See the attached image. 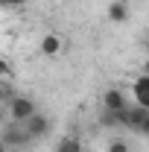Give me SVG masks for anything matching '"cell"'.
<instances>
[{
  "mask_svg": "<svg viewBox=\"0 0 149 152\" xmlns=\"http://www.w3.org/2000/svg\"><path fill=\"white\" fill-rule=\"evenodd\" d=\"M6 6H26V3H38V0H0Z\"/></svg>",
  "mask_w": 149,
  "mask_h": 152,
  "instance_id": "13",
  "label": "cell"
},
{
  "mask_svg": "<svg viewBox=\"0 0 149 152\" xmlns=\"http://www.w3.org/2000/svg\"><path fill=\"white\" fill-rule=\"evenodd\" d=\"M15 94H18V91H15V85H12V79H0V102L6 105V102H9V99H12Z\"/></svg>",
  "mask_w": 149,
  "mask_h": 152,
  "instance_id": "11",
  "label": "cell"
},
{
  "mask_svg": "<svg viewBox=\"0 0 149 152\" xmlns=\"http://www.w3.org/2000/svg\"><path fill=\"white\" fill-rule=\"evenodd\" d=\"M134 105H146L149 108V76H137L131 82V96H129Z\"/></svg>",
  "mask_w": 149,
  "mask_h": 152,
  "instance_id": "6",
  "label": "cell"
},
{
  "mask_svg": "<svg viewBox=\"0 0 149 152\" xmlns=\"http://www.w3.org/2000/svg\"><path fill=\"white\" fill-rule=\"evenodd\" d=\"M12 73H15L12 61H9L6 56H0V79H12Z\"/></svg>",
  "mask_w": 149,
  "mask_h": 152,
  "instance_id": "12",
  "label": "cell"
},
{
  "mask_svg": "<svg viewBox=\"0 0 149 152\" xmlns=\"http://www.w3.org/2000/svg\"><path fill=\"white\" fill-rule=\"evenodd\" d=\"M129 18H131L129 0H111V3H108V20H111V23H126Z\"/></svg>",
  "mask_w": 149,
  "mask_h": 152,
  "instance_id": "7",
  "label": "cell"
},
{
  "mask_svg": "<svg viewBox=\"0 0 149 152\" xmlns=\"http://www.w3.org/2000/svg\"><path fill=\"white\" fill-rule=\"evenodd\" d=\"M23 129H26V134H29V140L35 143V140H44L47 134L53 132V117L44 111H35L26 123H23Z\"/></svg>",
  "mask_w": 149,
  "mask_h": 152,
  "instance_id": "4",
  "label": "cell"
},
{
  "mask_svg": "<svg viewBox=\"0 0 149 152\" xmlns=\"http://www.w3.org/2000/svg\"><path fill=\"white\" fill-rule=\"evenodd\" d=\"M56 152H85V143H82L76 134H64L56 143Z\"/></svg>",
  "mask_w": 149,
  "mask_h": 152,
  "instance_id": "9",
  "label": "cell"
},
{
  "mask_svg": "<svg viewBox=\"0 0 149 152\" xmlns=\"http://www.w3.org/2000/svg\"><path fill=\"white\" fill-rule=\"evenodd\" d=\"M0 152H9V149H6V146H3V143H0Z\"/></svg>",
  "mask_w": 149,
  "mask_h": 152,
  "instance_id": "15",
  "label": "cell"
},
{
  "mask_svg": "<svg viewBox=\"0 0 149 152\" xmlns=\"http://www.w3.org/2000/svg\"><path fill=\"white\" fill-rule=\"evenodd\" d=\"M38 50H41V56L47 58H56L58 53H61V38L56 35V32H47V35L38 41Z\"/></svg>",
  "mask_w": 149,
  "mask_h": 152,
  "instance_id": "8",
  "label": "cell"
},
{
  "mask_svg": "<svg viewBox=\"0 0 149 152\" xmlns=\"http://www.w3.org/2000/svg\"><path fill=\"white\" fill-rule=\"evenodd\" d=\"M129 105V94L120 91V88H108L102 91V111H120Z\"/></svg>",
  "mask_w": 149,
  "mask_h": 152,
  "instance_id": "5",
  "label": "cell"
},
{
  "mask_svg": "<svg viewBox=\"0 0 149 152\" xmlns=\"http://www.w3.org/2000/svg\"><path fill=\"white\" fill-rule=\"evenodd\" d=\"M0 143H3L6 149H29V146H32V140H29V134L23 129V123H12V120L3 126Z\"/></svg>",
  "mask_w": 149,
  "mask_h": 152,
  "instance_id": "2",
  "label": "cell"
},
{
  "mask_svg": "<svg viewBox=\"0 0 149 152\" xmlns=\"http://www.w3.org/2000/svg\"><path fill=\"white\" fill-rule=\"evenodd\" d=\"M126 132L140 134V137L149 132V108H146V105H134V102H129V111H126Z\"/></svg>",
  "mask_w": 149,
  "mask_h": 152,
  "instance_id": "3",
  "label": "cell"
},
{
  "mask_svg": "<svg viewBox=\"0 0 149 152\" xmlns=\"http://www.w3.org/2000/svg\"><path fill=\"white\" fill-rule=\"evenodd\" d=\"M35 111H38L35 99L26 96V94H15L9 102H6V117H9L12 123H26Z\"/></svg>",
  "mask_w": 149,
  "mask_h": 152,
  "instance_id": "1",
  "label": "cell"
},
{
  "mask_svg": "<svg viewBox=\"0 0 149 152\" xmlns=\"http://www.w3.org/2000/svg\"><path fill=\"white\" fill-rule=\"evenodd\" d=\"M3 117H6V105L0 102V120H3Z\"/></svg>",
  "mask_w": 149,
  "mask_h": 152,
  "instance_id": "14",
  "label": "cell"
},
{
  "mask_svg": "<svg viewBox=\"0 0 149 152\" xmlns=\"http://www.w3.org/2000/svg\"><path fill=\"white\" fill-rule=\"evenodd\" d=\"M105 152H129V140H126L123 134H117V137H111V140L105 143Z\"/></svg>",
  "mask_w": 149,
  "mask_h": 152,
  "instance_id": "10",
  "label": "cell"
}]
</instances>
